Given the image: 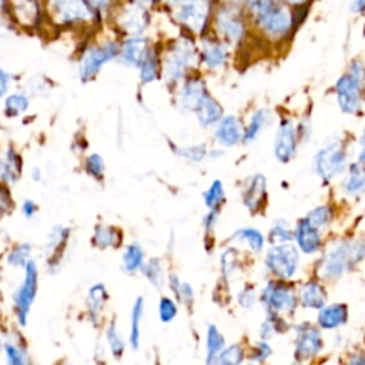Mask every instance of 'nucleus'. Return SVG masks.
<instances>
[{
  "label": "nucleus",
  "mask_w": 365,
  "mask_h": 365,
  "mask_svg": "<svg viewBox=\"0 0 365 365\" xmlns=\"http://www.w3.org/2000/svg\"><path fill=\"white\" fill-rule=\"evenodd\" d=\"M23 277L11 295V309L19 328H26L38 291V267L30 259L23 268Z\"/></svg>",
  "instance_id": "f257e3e1"
},
{
  "label": "nucleus",
  "mask_w": 365,
  "mask_h": 365,
  "mask_svg": "<svg viewBox=\"0 0 365 365\" xmlns=\"http://www.w3.org/2000/svg\"><path fill=\"white\" fill-rule=\"evenodd\" d=\"M362 258L364 244L361 241H345L327 255L322 265V277L327 279H336L352 269V267Z\"/></svg>",
  "instance_id": "f03ea898"
},
{
  "label": "nucleus",
  "mask_w": 365,
  "mask_h": 365,
  "mask_svg": "<svg viewBox=\"0 0 365 365\" xmlns=\"http://www.w3.org/2000/svg\"><path fill=\"white\" fill-rule=\"evenodd\" d=\"M267 268L277 277L287 279L295 274L299 264L298 248L289 242L272 245L265 257Z\"/></svg>",
  "instance_id": "7ed1b4c3"
},
{
  "label": "nucleus",
  "mask_w": 365,
  "mask_h": 365,
  "mask_svg": "<svg viewBox=\"0 0 365 365\" xmlns=\"http://www.w3.org/2000/svg\"><path fill=\"white\" fill-rule=\"evenodd\" d=\"M346 165V154L341 144L332 143L321 148L315 158H314V167L317 174L325 180L331 181L336 175L342 174Z\"/></svg>",
  "instance_id": "20e7f679"
},
{
  "label": "nucleus",
  "mask_w": 365,
  "mask_h": 365,
  "mask_svg": "<svg viewBox=\"0 0 365 365\" xmlns=\"http://www.w3.org/2000/svg\"><path fill=\"white\" fill-rule=\"evenodd\" d=\"M261 302L272 312H292L297 307V297L285 282L271 281L261 292Z\"/></svg>",
  "instance_id": "39448f33"
},
{
  "label": "nucleus",
  "mask_w": 365,
  "mask_h": 365,
  "mask_svg": "<svg viewBox=\"0 0 365 365\" xmlns=\"http://www.w3.org/2000/svg\"><path fill=\"white\" fill-rule=\"evenodd\" d=\"M41 1L43 0H7L4 14L10 23L23 29H33L41 20Z\"/></svg>",
  "instance_id": "423d86ee"
},
{
  "label": "nucleus",
  "mask_w": 365,
  "mask_h": 365,
  "mask_svg": "<svg viewBox=\"0 0 365 365\" xmlns=\"http://www.w3.org/2000/svg\"><path fill=\"white\" fill-rule=\"evenodd\" d=\"M336 100L339 108L346 114H356L362 107V80L351 74L342 76L336 84Z\"/></svg>",
  "instance_id": "0eeeda50"
},
{
  "label": "nucleus",
  "mask_w": 365,
  "mask_h": 365,
  "mask_svg": "<svg viewBox=\"0 0 365 365\" xmlns=\"http://www.w3.org/2000/svg\"><path fill=\"white\" fill-rule=\"evenodd\" d=\"M118 54V47L114 43H108L101 47H90L81 57L78 66V74L83 81L91 80L103 64L110 61Z\"/></svg>",
  "instance_id": "6e6552de"
},
{
  "label": "nucleus",
  "mask_w": 365,
  "mask_h": 365,
  "mask_svg": "<svg viewBox=\"0 0 365 365\" xmlns=\"http://www.w3.org/2000/svg\"><path fill=\"white\" fill-rule=\"evenodd\" d=\"M68 238L70 230L64 225H54L47 234L44 244V261L50 271H56L60 267L64 258Z\"/></svg>",
  "instance_id": "1a4fd4ad"
},
{
  "label": "nucleus",
  "mask_w": 365,
  "mask_h": 365,
  "mask_svg": "<svg viewBox=\"0 0 365 365\" xmlns=\"http://www.w3.org/2000/svg\"><path fill=\"white\" fill-rule=\"evenodd\" d=\"M295 331V359L307 361L321 351L322 338L318 328H314L309 324H301Z\"/></svg>",
  "instance_id": "9d476101"
},
{
  "label": "nucleus",
  "mask_w": 365,
  "mask_h": 365,
  "mask_svg": "<svg viewBox=\"0 0 365 365\" xmlns=\"http://www.w3.org/2000/svg\"><path fill=\"white\" fill-rule=\"evenodd\" d=\"M0 352L4 365H31L26 344L16 331H3Z\"/></svg>",
  "instance_id": "9b49d317"
},
{
  "label": "nucleus",
  "mask_w": 365,
  "mask_h": 365,
  "mask_svg": "<svg viewBox=\"0 0 365 365\" xmlns=\"http://www.w3.org/2000/svg\"><path fill=\"white\" fill-rule=\"evenodd\" d=\"M23 175V157L14 145H7L0 151V182L10 188L16 185Z\"/></svg>",
  "instance_id": "f8f14e48"
},
{
  "label": "nucleus",
  "mask_w": 365,
  "mask_h": 365,
  "mask_svg": "<svg viewBox=\"0 0 365 365\" xmlns=\"http://www.w3.org/2000/svg\"><path fill=\"white\" fill-rule=\"evenodd\" d=\"M297 150V133L289 120H282L274 141V154L281 163H288Z\"/></svg>",
  "instance_id": "ddd939ff"
},
{
  "label": "nucleus",
  "mask_w": 365,
  "mask_h": 365,
  "mask_svg": "<svg viewBox=\"0 0 365 365\" xmlns=\"http://www.w3.org/2000/svg\"><path fill=\"white\" fill-rule=\"evenodd\" d=\"M291 14L279 4L272 7L269 11L257 17L258 23L262 26L265 33L271 36H282L291 27Z\"/></svg>",
  "instance_id": "4468645a"
},
{
  "label": "nucleus",
  "mask_w": 365,
  "mask_h": 365,
  "mask_svg": "<svg viewBox=\"0 0 365 365\" xmlns=\"http://www.w3.org/2000/svg\"><path fill=\"white\" fill-rule=\"evenodd\" d=\"M30 104H31V98L29 91L23 88H13L1 100V111L6 118L14 120L24 115L29 111Z\"/></svg>",
  "instance_id": "2eb2a0df"
},
{
  "label": "nucleus",
  "mask_w": 365,
  "mask_h": 365,
  "mask_svg": "<svg viewBox=\"0 0 365 365\" xmlns=\"http://www.w3.org/2000/svg\"><path fill=\"white\" fill-rule=\"evenodd\" d=\"M267 197V181L265 177L261 174H255L248 180V184L245 185L242 191V201L247 205V208L252 212H257Z\"/></svg>",
  "instance_id": "dca6fc26"
},
{
  "label": "nucleus",
  "mask_w": 365,
  "mask_h": 365,
  "mask_svg": "<svg viewBox=\"0 0 365 365\" xmlns=\"http://www.w3.org/2000/svg\"><path fill=\"white\" fill-rule=\"evenodd\" d=\"M295 240L298 248L302 250L305 254H312L321 247V235L318 232V228L311 225L305 218L301 220L297 225Z\"/></svg>",
  "instance_id": "f3484780"
},
{
  "label": "nucleus",
  "mask_w": 365,
  "mask_h": 365,
  "mask_svg": "<svg viewBox=\"0 0 365 365\" xmlns=\"http://www.w3.org/2000/svg\"><path fill=\"white\" fill-rule=\"evenodd\" d=\"M194 111L197 114L200 124L204 127L212 125L217 121H220L221 114H222L221 106L212 97H210L207 93L198 100V103L194 107Z\"/></svg>",
  "instance_id": "a211bd4d"
},
{
  "label": "nucleus",
  "mask_w": 365,
  "mask_h": 365,
  "mask_svg": "<svg viewBox=\"0 0 365 365\" xmlns=\"http://www.w3.org/2000/svg\"><path fill=\"white\" fill-rule=\"evenodd\" d=\"M214 135L220 144L227 145V147L235 145L242 138L241 127L234 115H228V117H224L222 120H220Z\"/></svg>",
  "instance_id": "6ab92c4d"
},
{
  "label": "nucleus",
  "mask_w": 365,
  "mask_h": 365,
  "mask_svg": "<svg viewBox=\"0 0 365 365\" xmlns=\"http://www.w3.org/2000/svg\"><path fill=\"white\" fill-rule=\"evenodd\" d=\"M348 318V308L345 304H331L319 308L318 324L321 328L332 329L342 325Z\"/></svg>",
  "instance_id": "aec40b11"
},
{
  "label": "nucleus",
  "mask_w": 365,
  "mask_h": 365,
  "mask_svg": "<svg viewBox=\"0 0 365 365\" xmlns=\"http://www.w3.org/2000/svg\"><path fill=\"white\" fill-rule=\"evenodd\" d=\"M299 295H301L302 305L307 308L319 309L325 305V301H327L325 288L319 282H315V281L305 282L301 288Z\"/></svg>",
  "instance_id": "412c9836"
},
{
  "label": "nucleus",
  "mask_w": 365,
  "mask_h": 365,
  "mask_svg": "<svg viewBox=\"0 0 365 365\" xmlns=\"http://www.w3.org/2000/svg\"><path fill=\"white\" fill-rule=\"evenodd\" d=\"M145 40L143 37H134L124 41L121 48V58L130 66H140L147 53Z\"/></svg>",
  "instance_id": "4be33fe9"
},
{
  "label": "nucleus",
  "mask_w": 365,
  "mask_h": 365,
  "mask_svg": "<svg viewBox=\"0 0 365 365\" xmlns=\"http://www.w3.org/2000/svg\"><path fill=\"white\" fill-rule=\"evenodd\" d=\"M218 27L230 40H240L244 33L242 20L232 11H221L218 14Z\"/></svg>",
  "instance_id": "5701e85b"
},
{
  "label": "nucleus",
  "mask_w": 365,
  "mask_h": 365,
  "mask_svg": "<svg viewBox=\"0 0 365 365\" xmlns=\"http://www.w3.org/2000/svg\"><path fill=\"white\" fill-rule=\"evenodd\" d=\"M33 254V247L30 242H17L13 247H10V250L6 252V264L10 268H19L21 269L31 258Z\"/></svg>",
  "instance_id": "b1692460"
},
{
  "label": "nucleus",
  "mask_w": 365,
  "mask_h": 365,
  "mask_svg": "<svg viewBox=\"0 0 365 365\" xmlns=\"http://www.w3.org/2000/svg\"><path fill=\"white\" fill-rule=\"evenodd\" d=\"M93 242L100 248L118 247L121 242V234L118 230L106 225H97L93 235Z\"/></svg>",
  "instance_id": "393cba45"
},
{
  "label": "nucleus",
  "mask_w": 365,
  "mask_h": 365,
  "mask_svg": "<svg viewBox=\"0 0 365 365\" xmlns=\"http://www.w3.org/2000/svg\"><path fill=\"white\" fill-rule=\"evenodd\" d=\"M364 185H365V174L362 170L361 164H352L349 167V174L348 178L345 181V192L348 195H359L364 191Z\"/></svg>",
  "instance_id": "a878e982"
},
{
  "label": "nucleus",
  "mask_w": 365,
  "mask_h": 365,
  "mask_svg": "<svg viewBox=\"0 0 365 365\" xmlns=\"http://www.w3.org/2000/svg\"><path fill=\"white\" fill-rule=\"evenodd\" d=\"M204 94H205V88H204L202 83L198 80H191V81L185 83L181 90V104L184 107L194 110L195 104Z\"/></svg>",
  "instance_id": "bb28decb"
},
{
  "label": "nucleus",
  "mask_w": 365,
  "mask_h": 365,
  "mask_svg": "<svg viewBox=\"0 0 365 365\" xmlns=\"http://www.w3.org/2000/svg\"><path fill=\"white\" fill-rule=\"evenodd\" d=\"M224 345H225V341L221 332L214 325H210L207 329V364L208 365H212L217 355L222 351Z\"/></svg>",
  "instance_id": "cd10ccee"
},
{
  "label": "nucleus",
  "mask_w": 365,
  "mask_h": 365,
  "mask_svg": "<svg viewBox=\"0 0 365 365\" xmlns=\"http://www.w3.org/2000/svg\"><path fill=\"white\" fill-rule=\"evenodd\" d=\"M267 121H268V111L267 110H258L257 113H254L251 120H250V124H248L247 130L242 134V141L245 144L254 141L258 137V134L264 130Z\"/></svg>",
  "instance_id": "c85d7f7f"
},
{
  "label": "nucleus",
  "mask_w": 365,
  "mask_h": 365,
  "mask_svg": "<svg viewBox=\"0 0 365 365\" xmlns=\"http://www.w3.org/2000/svg\"><path fill=\"white\" fill-rule=\"evenodd\" d=\"M144 259V251L140 244H131L127 247L123 255V268L127 272H134L141 268Z\"/></svg>",
  "instance_id": "c756f323"
},
{
  "label": "nucleus",
  "mask_w": 365,
  "mask_h": 365,
  "mask_svg": "<svg viewBox=\"0 0 365 365\" xmlns=\"http://www.w3.org/2000/svg\"><path fill=\"white\" fill-rule=\"evenodd\" d=\"M143 309H144V299L143 297H138L133 305L131 311V329H130V344L133 349L138 348L140 344V322L143 318Z\"/></svg>",
  "instance_id": "7c9ffc66"
},
{
  "label": "nucleus",
  "mask_w": 365,
  "mask_h": 365,
  "mask_svg": "<svg viewBox=\"0 0 365 365\" xmlns=\"http://www.w3.org/2000/svg\"><path fill=\"white\" fill-rule=\"evenodd\" d=\"M232 238H235L238 241H245L248 244V247L255 252H259L264 248V237L255 228H241V230L235 231Z\"/></svg>",
  "instance_id": "2f4dec72"
},
{
  "label": "nucleus",
  "mask_w": 365,
  "mask_h": 365,
  "mask_svg": "<svg viewBox=\"0 0 365 365\" xmlns=\"http://www.w3.org/2000/svg\"><path fill=\"white\" fill-rule=\"evenodd\" d=\"M107 298V292H106V287L103 284H96L88 289V297H87V302H88V308H90V314L93 317V319L96 321V317L98 315L104 301Z\"/></svg>",
  "instance_id": "473e14b6"
},
{
  "label": "nucleus",
  "mask_w": 365,
  "mask_h": 365,
  "mask_svg": "<svg viewBox=\"0 0 365 365\" xmlns=\"http://www.w3.org/2000/svg\"><path fill=\"white\" fill-rule=\"evenodd\" d=\"M204 202L210 210H218L220 205L224 202L225 194H224V187L220 180L212 181L210 188L202 194Z\"/></svg>",
  "instance_id": "72a5a7b5"
},
{
  "label": "nucleus",
  "mask_w": 365,
  "mask_h": 365,
  "mask_svg": "<svg viewBox=\"0 0 365 365\" xmlns=\"http://www.w3.org/2000/svg\"><path fill=\"white\" fill-rule=\"evenodd\" d=\"M141 271L145 275V278L155 287V288H161L164 284V272H163V267L160 259L157 258H151L147 264L141 265Z\"/></svg>",
  "instance_id": "f704fd0d"
},
{
  "label": "nucleus",
  "mask_w": 365,
  "mask_h": 365,
  "mask_svg": "<svg viewBox=\"0 0 365 365\" xmlns=\"http://www.w3.org/2000/svg\"><path fill=\"white\" fill-rule=\"evenodd\" d=\"M244 359V351L240 345H231L228 348H222V351L217 355V365H240Z\"/></svg>",
  "instance_id": "c9c22d12"
},
{
  "label": "nucleus",
  "mask_w": 365,
  "mask_h": 365,
  "mask_svg": "<svg viewBox=\"0 0 365 365\" xmlns=\"http://www.w3.org/2000/svg\"><path fill=\"white\" fill-rule=\"evenodd\" d=\"M225 50L221 44L218 43H210L204 48V61L207 63L208 67H220L225 61Z\"/></svg>",
  "instance_id": "e433bc0d"
},
{
  "label": "nucleus",
  "mask_w": 365,
  "mask_h": 365,
  "mask_svg": "<svg viewBox=\"0 0 365 365\" xmlns=\"http://www.w3.org/2000/svg\"><path fill=\"white\" fill-rule=\"evenodd\" d=\"M331 217H332V210H331L328 205H319V207L311 210V211L307 214L305 220H307L311 225H314L315 228L319 230V228H322V227H325V225L329 224Z\"/></svg>",
  "instance_id": "4c0bfd02"
},
{
  "label": "nucleus",
  "mask_w": 365,
  "mask_h": 365,
  "mask_svg": "<svg viewBox=\"0 0 365 365\" xmlns=\"http://www.w3.org/2000/svg\"><path fill=\"white\" fill-rule=\"evenodd\" d=\"M292 238V230L289 224L284 220H278L272 224L269 231V241L274 242H289Z\"/></svg>",
  "instance_id": "58836bf2"
},
{
  "label": "nucleus",
  "mask_w": 365,
  "mask_h": 365,
  "mask_svg": "<svg viewBox=\"0 0 365 365\" xmlns=\"http://www.w3.org/2000/svg\"><path fill=\"white\" fill-rule=\"evenodd\" d=\"M140 66H141V80L144 83H151L158 74V64H157L155 56L153 53L147 51L145 57Z\"/></svg>",
  "instance_id": "ea45409f"
},
{
  "label": "nucleus",
  "mask_w": 365,
  "mask_h": 365,
  "mask_svg": "<svg viewBox=\"0 0 365 365\" xmlns=\"http://www.w3.org/2000/svg\"><path fill=\"white\" fill-rule=\"evenodd\" d=\"M16 204L11 195V188L3 182H0V218L7 217L13 212Z\"/></svg>",
  "instance_id": "a19ab883"
},
{
  "label": "nucleus",
  "mask_w": 365,
  "mask_h": 365,
  "mask_svg": "<svg viewBox=\"0 0 365 365\" xmlns=\"http://www.w3.org/2000/svg\"><path fill=\"white\" fill-rule=\"evenodd\" d=\"M84 167H86V171L88 175L100 180L104 174V160L101 155H98L97 153L94 154H90L87 158H86V163H84Z\"/></svg>",
  "instance_id": "79ce46f5"
},
{
  "label": "nucleus",
  "mask_w": 365,
  "mask_h": 365,
  "mask_svg": "<svg viewBox=\"0 0 365 365\" xmlns=\"http://www.w3.org/2000/svg\"><path fill=\"white\" fill-rule=\"evenodd\" d=\"M175 153L187 160L191 161H200L205 157L207 154V147L205 144H198V145H190V147H177Z\"/></svg>",
  "instance_id": "37998d69"
},
{
  "label": "nucleus",
  "mask_w": 365,
  "mask_h": 365,
  "mask_svg": "<svg viewBox=\"0 0 365 365\" xmlns=\"http://www.w3.org/2000/svg\"><path fill=\"white\" fill-rule=\"evenodd\" d=\"M177 315V305L175 302L168 298V297H163L158 302V317L163 322H170L175 318Z\"/></svg>",
  "instance_id": "c03bdc74"
},
{
  "label": "nucleus",
  "mask_w": 365,
  "mask_h": 365,
  "mask_svg": "<svg viewBox=\"0 0 365 365\" xmlns=\"http://www.w3.org/2000/svg\"><path fill=\"white\" fill-rule=\"evenodd\" d=\"M107 339H108L113 355L115 358H120L124 351V341L121 339V336L115 328V324H110V327L107 329Z\"/></svg>",
  "instance_id": "a18cd8bd"
},
{
  "label": "nucleus",
  "mask_w": 365,
  "mask_h": 365,
  "mask_svg": "<svg viewBox=\"0 0 365 365\" xmlns=\"http://www.w3.org/2000/svg\"><path fill=\"white\" fill-rule=\"evenodd\" d=\"M16 76L6 67L0 64V101L13 90Z\"/></svg>",
  "instance_id": "49530a36"
},
{
  "label": "nucleus",
  "mask_w": 365,
  "mask_h": 365,
  "mask_svg": "<svg viewBox=\"0 0 365 365\" xmlns=\"http://www.w3.org/2000/svg\"><path fill=\"white\" fill-rule=\"evenodd\" d=\"M20 212H21V215L26 220H33L37 215V212H38V205H37V202L34 200L26 198L20 204Z\"/></svg>",
  "instance_id": "de8ad7c7"
},
{
  "label": "nucleus",
  "mask_w": 365,
  "mask_h": 365,
  "mask_svg": "<svg viewBox=\"0 0 365 365\" xmlns=\"http://www.w3.org/2000/svg\"><path fill=\"white\" fill-rule=\"evenodd\" d=\"M269 355H271V348H269V345H268L267 342L262 341V342H259V344L255 345L254 352H252V355H251V359L259 362V361L267 359Z\"/></svg>",
  "instance_id": "09e8293b"
},
{
  "label": "nucleus",
  "mask_w": 365,
  "mask_h": 365,
  "mask_svg": "<svg viewBox=\"0 0 365 365\" xmlns=\"http://www.w3.org/2000/svg\"><path fill=\"white\" fill-rule=\"evenodd\" d=\"M177 297H178L180 301L190 305L192 302V298H194V291H192L191 285L187 284V282H184V284L181 282L180 288H178V292H177Z\"/></svg>",
  "instance_id": "8fccbe9b"
},
{
  "label": "nucleus",
  "mask_w": 365,
  "mask_h": 365,
  "mask_svg": "<svg viewBox=\"0 0 365 365\" xmlns=\"http://www.w3.org/2000/svg\"><path fill=\"white\" fill-rule=\"evenodd\" d=\"M238 302L240 305L245 307V308H250L254 305L255 302V294H254V289L252 288H244L240 294H238Z\"/></svg>",
  "instance_id": "3c124183"
},
{
  "label": "nucleus",
  "mask_w": 365,
  "mask_h": 365,
  "mask_svg": "<svg viewBox=\"0 0 365 365\" xmlns=\"http://www.w3.org/2000/svg\"><path fill=\"white\" fill-rule=\"evenodd\" d=\"M218 221V211L217 210H211L205 217H204V227L207 230H212L215 227Z\"/></svg>",
  "instance_id": "603ef678"
},
{
  "label": "nucleus",
  "mask_w": 365,
  "mask_h": 365,
  "mask_svg": "<svg viewBox=\"0 0 365 365\" xmlns=\"http://www.w3.org/2000/svg\"><path fill=\"white\" fill-rule=\"evenodd\" d=\"M365 6V0H354L351 4V10L352 13H362Z\"/></svg>",
  "instance_id": "864d4df0"
},
{
  "label": "nucleus",
  "mask_w": 365,
  "mask_h": 365,
  "mask_svg": "<svg viewBox=\"0 0 365 365\" xmlns=\"http://www.w3.org/2000/svg\"><path fill=\"white\" fill-rule=\"evenodd\" d=\"M31 180L33 181H40L41 180V170L38 167H34L31 170Z\"/></svg>",
  "instance_id": "5fc2aeb1"
},
{
  "label": "nucleus",
  "mask_w": 365,
  "mask_h": 365,
  "mask_svg": "<svg viewBox=\"0 0 365 365\" xmlns=\"http://www.w3.org/2000/svg\"><path fill=\"white\" fill-rule=\"evenodd\" d=\"M86 1L94 7H104L110 0H86Z\"/></svg>",
  "instance_id": "6e6d98bb"
},
{
  "label": "nucleus",
  "mask_w": 365,
  "mask_h": 365,
  "mask_svg": "<svg viewBox=\"0 0 365 365\" xmlns=\"http://www.w3.org/2000/svg\"><path fill=\"white\" fill-rule=\"evenodd\" d=\"M349 365H364V358L361 355H355L351 358Z\"/></svg>",
  "instance_id": "4d7b16f0"
},
{
  "label": "nucleus",
  "mask_w": 365,
  "mask_h": 365,
  "mask_svg": "<svg viewBox=\"0 0 365 365\" xmlns=\"http://www.w3.org/2000/svg\"><path fill=\"white\" fill-rule=\"evenodd\" d=\"M6 4H7V0H0V14H4Z\"/></svg>",
  "instance_id": "13d9d810"
},
{
  "label": "nucleus",
  "mask_w": 365,
  "mask_h": 365,
  "mask_svg": "<svg viewBox=\"0 0 365 365\" xmlns=\"http://www.w3.org/2000/svg\"><path fill=\"white\" fill-rule=\"evenodd\" d=\"M1 297H3V292H1V288H0V301H1Z\"/></svg>",
  "instance_id": "bf43d9fd"
},
{
  "label": "nucleus",
  "mask_w": 365,
  "mask_h": 365,
  "mask_svg": "<svg viewBox=\"0 0 365 365\" xmlns=\"http://www.w3.org/2000/svg\"><path fill=\"white\" fill-rule=\"evenodd\" d=\"M0 365H4V364H3V361H1V359H0Z\"/></svg>",
  "instance_id": "052dcab7"
}]
</instances>
